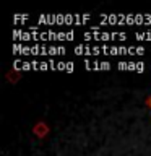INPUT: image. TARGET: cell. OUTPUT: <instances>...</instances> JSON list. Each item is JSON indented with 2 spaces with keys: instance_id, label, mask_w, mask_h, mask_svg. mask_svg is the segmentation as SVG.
Listing matches in <instances>:
<instances>
[{
  "instance_id": "obj_11",
  "label": "cell",
  "mask_w": 151,
  "mask_h": 156,
  "mask_svg": "<svg viewBox=\"0 0 151 156\" xmlns=\"http://www.w3.org/2000/svg\"><path fill=\"white\" fill-rule=\"evenodd\" d=\"M73 70H75V63H73V62H67V65H65V72H67V73H72Z\"/></svg>"
},
{
  "instance_id": "obj_9",
  "label": "cell",
  "mask_w": 151,
  "mask_h": 156,
  "mask_svg": "<svg viewBox=\"0 0 151 156\" xmlns=\"http://www.w3.org/2000/svg\"><path fill=\"white\" fill-rule=\"evenodd\" d=\"M21 70H33V63L28 62V60L21 62Z\"/></svg>"
},
{
  "instance_id": "obj_17",
  "label": "cell",
  "mask_w": 151,
  "mask_h": 156,
  "mask_svg": "<svg viewBox=\"0 0 151 156\" xmlns=\"http://www.w3.org/2000/svg\"><path fill=\"white\" fill-rule=\"evenodd\" d=\"M143 54H145V47L138 46V47H136V55H143Z\"/></svg>"
},
{
  "instance_id": "obj_15",
  "label": "cell",
  "mask_w": 151,
  "mask_h": 156,
  "mask_svg": "<svg viewBox=\"0 0 151 156\" xmlns=\"http://www.w3.org/2000/svg\"><path fill=\"white\" fill-rule=\"evenodd\" d=\"M65 65H67V62H57V70L65 72Z\"/></svg>"
},
{
  "instance_id": "obj_10",
  "label": "cell",
  "mask_w": 151,
  "mask_h": 156,
  "mask_svg": "<svg viewBox=\"0 0 151 156\" xmlns=\"http://www.w3.org/2000/svg\"><path fill=\"white\" fill-rule=\"evenodd\" d=\"M39 70H41V72L51 70V65H49V62H41V63H39Z\"/></svg>"
},
{
  "instance_id": "obj_4",
  "label": "cell",
  "mask_w": 151,
  "mask_h": 156,
  "mask_svg": "<svg viewBox=\"0 0 151 156\" xmlns=\"http://www.w3.org/2000/svg\"><path fill=\"white\" fill-rule=\"evenodd\" d=\"M41 41H58V33L44 31V33H41Z\"/></svg>"
},
{
  "instance_id": "obj_19",
  "label": "cell",
  "mask_w": 151,
  "mask_h": 156,
  "mask_svg": "<svg viewBox=\"0 0 151 156\" xmlns=\"http://www.w3.org/2000/svg\"><path fill=\"white\" fill-rule=\"evenodd\" d=\"M148 106H149V109H151V96L148 98Z\"/></svg>"
},
{
  "instance_id": "obj_7",
  "label": "cell",
  "mask_w": 151,
  "mask_h": 156,
  "mask_svg": "<svg viewBox=\"0 0 151 156\" xmlns=\"http://www.w3.org/2000/svg\"><path fill=\"white\" fill-rule=\"evenodd\" d=\"M42 54V46H31V55H41Z\"/></svg>"
},
{
  "instance_id": "obj_5",
  "label": "cell",
  "mask_w": 151,
  "mask_h": 156,
  "mask_svg": "<svg viewBox=\"0 0 151 156\" xmlns=\"http://www.w3.org/2000/svg\"><path fill=\"white\" fill-rule=\"evenodd\" d=\"M67 52V49L65 47H62V46H51L49 47V54L47 55H63V54Z\"/></svg>"
},
{
  "instance_id": "obj_8",
  "label": "cell",
  "mask_w": 151,
  "mask_h": 156,
  "mask_svg": "<svg viewBox=\"0 0 151 156\" xmlns=\"http://www.w3.org/2000/svg\"><path fill=\"white\" fill-rule=\"evenodd\" d=\"M23 20H24V21H26V20H29V15H15V16H13V21H15V23L23 21Z\"/></svg>"
},
{
  "instance_id": "obj_3",
  "label": "cell",
  "mask_w": 151,
  "mask_h": 156,
  "mask_svg": "<svg viewBox=\"0 0 151 156\" xmlns=\"http://www.w3.org/2000/svg\"><path fill=\"white\" fill-rule=\"evenodd\" d=\"M76 55H93V46H86V44H78L75 47Z\"/></svg>"
},
{
  "instance_id": "obj_18",
  "label": "cell",
  "mask_w": 151,
  "mask_h": 156,
  "mask_svg": "<svg viewBox=\"0 0 151 156\" xmlns=\"http://www.w3.org/2000/svg\"><path fill=\"white\" fill-rule=\"evenodd\" d=\"M33 63V70H39V63L41 62H31Z\"/></svg>"
},
{
  "instance_id": "obj_2",
  "label": "cell",
  "mask_w": 151,
  "mask_h": 156,
  "mask_svg": "<svg viewBox=\"0 0 151 156\" xmlns=\"http://www.w3.org/2000/svg\"><path fill=\"white\" fill-rule=\"evenodd\" d=\"M13 54H16V55H31V46L13 44Z\"/></svg>"
},
{
  "instance_id": "obj_12",
  "label": "cell",
  "mask_w": 151,
  "mask_h": 156,
  "mask_svg": "<svg viewBox=\"0 0 151 156\" xmlns=\"http://www.w3.org/2000/svg\"><path fill=\"white\" fill-rule=\"evenodd\" d=\"M117 68L119 70H128V62H119L117 63Z\"/></svg>"
},
{
  "instance_id": "obj_16",
  "label": "cell",
  "mask_w": 151,
  "mask_h": 156,
  "mask_svg": "<svg viewBox=\"0 0 151 156\" xmlns=\"http://www.w3.org/2000/svg\"><path fill=\"white\" fill-rule=\"evenodd\" d=\"M145 24H151V13H145Z\"/></svg>"
},
{
  "instance_id": "obj_13",
  "label": "cell",
  "mask_w": 151,
  "mask_h": 156,
  "mask_svg": "<svg viewBox=\"0 0 151 156\" xmlns=\"http://www.w3.org/2000/svg\"><path fill=\"white\" fill-rule=\"evenodd\" d=\"M99 67H101V70H111V63L109 62H99Z\"/></svg>"
},
{
  "instance_id": "obj_6",
  "label": "cell",
  "mask_w": 151,
  "mask_h": 156,
  "mask_svg": "<svg viewBox=\"0 0 151 156\" xmlns=\"http://www.w3.org/2000/svg\"><path fill=\"white\" fill-rule=\"evenodd\" d=\"M135 37L138 41H151V31H143V33H135Z\"/></svg>"
},
{
  "instance_id": "obj_14",
  "label": "cell",
  "mask_w": 151,
  "mask_h": 156,
  "mask_svg": "<svg viewBox=\"0 0 151 156\" xmlns=\"http://www.w3.org/2000/svg\"><path fill=\"white\" fill-rule=\"evenodd\" d=\"M136 72H138V73L145 72V63L143 62H136Z\"/></svg>"
},
{
  "instance_id": "obj_1",
  "label": "cell",
  "mask_w": 151,
  "mask_h": 156,
  "mask_svg": "<svg viewBox=\"0 0 151 156\" xmlns=\"http://www.w3.org/2000/svg\"><path fill=\"white\" fill-rule=\"evenodd\" d=\"M83 37L86 39V41H115V39H119V41H125L127 37V33H107V31H97V33H85L83 34Z\"/></svg>"
}]
</instances>
